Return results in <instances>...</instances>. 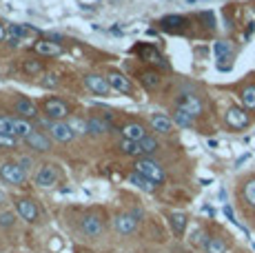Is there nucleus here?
Masks as SVG:
<instances>
[{
	"instance_id": "f257e3e1",
	"label": "nucleus",
	"mask_w": 255,
	"mask_h": 253,
	"mask_svg": "<svg viewBox=\"0 0 255 253\" xmlns=\"http://www.w3.org/2000/svg\"><path fill=\"white\" fill-rule=\"evenodd\" d=\"M0 178L7 184L20 187L27 180V173H24V167H20V162H2L0 164Z\"/></svg>"
},
{
	"instance_id": "f03ea898",
	"label": "nucleus",
	"mask_w": 255,
	"mask_h": 253,
	"mask_svg": "<svg viewBox=\"0 0 255 253\" xmlns=\"http://www.w3.org/2000/svg\"><path fill=\"white\" fill-rule=\"evenodd\" d=\"M135 171L142 173L144 178H149V180H153L155 184H160V182H164V169L160 167L155 160H149V158H140L138 162H135Z\"/></svg>"
},
{
	"instance_id": "7ed1b4c3",
	"label": "nucleus",
	"mask_w": 255,
	"mask_h": 253,
	"mask_svg": "<svg viewBox=\"0 0 255 253\" xmlns=\"http://www.w3.org/2000/svg\"><path fill=\"white\" fill-rule=\"evenodd\" d=\"M47 125H49V133H51V138L56 140V142H71V140L76 138L73 129L65 120H51V123L47 120Z\"/></svg>"
},
{
	"instance_id": "20e7f679",
	"label": "nucleus",
	"mask_w": 255,
	"mask_h": 253,
	"mask_svg": "<svg viewBox=\"0 0 255 253\" xmlns=\"http://www.w3.org/2000/svg\"><path fill=\"white\" fill-rule=\"evenodd\" d=\"M224 120H227V125L231 126V129H235V131L247 129L249 123H251V118H249V114H247L244 107H231V109L224 114Z\"/></svg>"
},
{
	"instance_id": "39448f33",
	"label": "nucleus",
	"mask_w": 255,
	"mask_h": 253,
	"mask_svg": "<svg viewBox=\"0 0 255 253\" xmlns=\"http://www.w3.org/2000/svg\"><path fill=\"white\" fill-rule=\"evenodd\" d=\"M80 229H82V233H85L87 238L96 240V238L102 236V231H105V225H102V220L98 216H87V218H82Z\"/></svg>"
},
{
	"instance_id": "423d86ee",
	"label": "nucleus",
	"mask_w": 255,
	"mask_h": 253,
	"mask_svg": "<svg viewBox=\"0 0 255 253\" xmlns=\"http://www.w3.org/2000/svg\"><path fill=\"white\" fill-rule=\"evenodd\" d=\"M85 85L89 87L96 96H109V91H111L109 80H107V78H102V76H98V74L85 76Z\"/></svg>"
},
{
	"instance_id": "0eeeda50",
	"label": "nucleus",
	"mask_w": 255,
	"mask_h": 253,
	"mask_svg": "<svg viewBox=\"0 0 255 253\" xmlns=\"http://www.w3.org/2000/svg\"><path fill=\"white\" fill-rule=\"evenodd\" d=\"M45 111H47V118H51V120H65L67 116H69V107H67V102H62L58 98L47 100Z\"/></svg>"
},
{
	"instance_id": "6e6552de",
	"label": "nucleus",
	"mask_w": 255,
	"mask_h": 253,
	"mask_svg": "<svg viewBox=\"0 0 255 253\" xmlns=\"http://www.w3.org/2000/svg\"><path fill=\"white\" fill-rule=\"evenodd\" d=\"M114 227L120 236H131V233L135 231V227H138V220H135L131 213H120V216H116Z\"/></svg>"
},
{
	"instance_id": "1a4fd4ad",
	"label": "nucleus",
	"mask_w": 255,
	"mask_h": 253,
	"mask_svg": "<svg viewBox=\"0 0 255 253\" xmlns=\"http://www.w3.org/2000/svg\"><path fill=\"white\" fill-rule=\"evenodd\" d=\"M56 182H58V173H56V169H53L51 164H45V167L38 169V173H36V184L38 187L47 189V187H53Z\"/></svg>"
},
{
	"instance_id": "9d476101",
	"label": "nucleus",
	"mask_w": 255,
	"mask_h": 253,
	"mask_svg": "<svg viewBox=\"0 0 255 253\" xmlns=\"http://www.w3.org/2000/svg\"><path fill=\"white\" fill-rule=\"evenodd\" d=\"M16 209H18V213H20L22 220H27V222H36L38 220V207H36V202L29 200V198H22V200H18L16 202Z\"/></svg>"
},
{
	"instance_id": "9b49d317",
	"label": "nucleus",
	"mask_w": 255,
	"mask_h": 253,
	"mask_svg": "<svg viewBox=\"0 0 255 253\" xmlns=\"http://www.w3.org/2000/svg\"><path fill=\"white\" fill-rule=\"evenodd\" d=\"M173 120L169 118V116H164V114H153L151 116V126H153L155 131H158V133H171V131H173Z\"/></svg>"
},
{
	"instance_id": "f8f14e48",
	"label": "nucleus",
	"mask_w": 255,
	"mask_h": 253,
	"mask_svg": "<svg viewBox=\"0 0 255 253\" xmlns=\"http://www.w3.org/2000/svg\"><path fill=\"white\" fill-rule=\"evenodd\" d=\"M107 80H109L111 89L120 91V94H129L131 91V82L127 80V76H122L120 71H111V74L107 76Z\"/></svg>"
},
{
	"instance_id": "ddd939ff",
	"label": "nucleus",
	"mask_w": 255,
	"mask_h": 253,
	"mask_svg": "<svg viewBox=\"0 0 255 253\" xmlns=\"http://www.w3.org/2000/svg\"><path fill=\"white\" fill-rule=\"evenodd\" d=\"M122 135H125L127 140H133V142H142L149 133H146V129L140 123H131V125H127L125 129H122Z\"/></svg>"
},
{
	"instance_id": "4468645a",
	"label": "nucleus",
	"mask_w": 255,
	"mask_h": 253,
	"mask_svg": "<svg viewBox=\"0 0 255 253\" xmlns=\"http://www.w3.org/2000/svg\"><path fill=\"white\" fill-rule=\"evenodd\" d=\"M24 142H27L29 147L33 149V151H49V149H51V144H49V138H47V135H42L40 131H33V133L29 135Z\"/></svg>"
},
{
	"instance_id": "2eb2a0df",
	"label": "nucleus",
	"mask_w": 255,
	"mask_h": 253,
	"mask_svg": "<svg viewBox=\"0 0 255 253\" xmlns=\"http://www.w3.org/2000/svg\"><path fill=\"white\" fill-rule=\"evenodd\" d=\"M129 182H131V184H135V187H138L140 191H144V193H153V191H155V187H158V184H155L153 180L144 178V176H142V173H138V171L131 173V176H129Z\"/></svg>"
},
{
	"instance_id": "dca6fc26",
	"label": "nucleus",
	"mask_w": 255,
	"mask_h": 253,
	"mask_svg": "<svg viewBox=\"0 0 255 253\" xmlns=\"http://www.w3.org/2000/svg\"><path fill=\"white\" fill-rule=\"evenodd\" d=\"M33 49H36L40 56H58V53L62 51V47L58 45V42L49 40V38H45V40H38L36 45H33Z\"/></svg>"
},
{
	"instance_id": "f3484780",
	"label": "nucleus",
	"mask_w": 255,
	"mask_h": 253,
	"mask_svg": "<svg viewBox=\"0 0 255 253\" xmlns=\"http://www.w3.org/2000/svg\"><path fill=\"white\" fill-rule=\"evenodd\" d=\"M178 107H182L184 111H189L193 118H198V116L202 114V102H200V98H195V96H184Z\"/></svg>"
},
{
	"instance_id": "a211bd4d",
	"label": "nucleus",
	"mask_w": 255,
	"mask_h": 253,
	"mask_svg": "<svg viewBox=\"0 0 255 253\" xmlns=\"http://www.w3.org/2000/svg\"><path fill=\"white\" fill-rule=\"evenodd\" d=\"M169 222H171V229H173L175 236H182L186 231V225H189V218H186L182 211H173L169 216Z\"/></svg>"
},
{
	"instance_id": "6ab92c4d",
	"label": "nucleus",
	"mask_w": 255,
	"mask_h": 253,
	"mask_svg": "<svg viewBox=\"0 0 255 253\" xmlns=\"http://www.w3.org/2000/svg\"><path fill=\"white\" fill-rule=\"evenodd\" d=\"M227 249H229L227 240H224V238H220V236H211L209 242L204 245V251H207V253H227Z\"/></svg>"
},
{
	"instance_id": "aec40b11",
	"label": "nucleus",
	"mask_w": 255,
	"mask_h": 253,
	"mask_svg": "<svg viewBox=\"0 0 255 253\" xmlns=\"http://www.w3.org/2000/svg\"><path fill=\"white\" fill-rule=\"evenodd\" d=\"M193 116L189 114V111H184L182 107H178V109L173 111V123L178 125V126H184V129H191L193 126Z\"/></svg>"
},
{
	"instance_id": "412c9836",
	"label": "nucleus",
	"mask_w": 255,
	"mask_h": 253,
	"mask_svg": "<svg viewBox=\"0 0 255 253\" xmlns=\"http://www.w3.org/2000/svg\"><path fill=\"white\" fill-rule=\"evenodd\" d=\"M16 114L24 116V118H33V116H36V105L27 98H20L16 102Z\"/></svg>"
},
{
	"instance_id": "4be33fe9",
	"label": "nucleus",
	"mask_w": 255,
	"mask_h": 253,
	"mask_svg": "<svg viewBox=\"0 0 255 253\" xmlns=\"http://www.w3.org/2000/svg\"><path fill=\"white\" fill-rule=\"evenodd\" d=\"M31 133H33V126L29 125L27 120H13V135H16V138L27 140Z\"/></svg>"
},
{
	"instance_id": "5701e85b",
	"label": "nucleus",
	"mask_w": 255,
	"mask_h": 253,
	"mask_svg": "<svg viewBox=\"0 0 255 253\" xmlns=\"http://www.w3.org/2000/svg\"><path fill=\"white\" fill-rule=\"evenodd\" d=\"M240 100H242V107L244 109H255V85H249L242 89V96H240Z\"/></svg>"
},
{
	"instance_id": "b1692460",
	"label": "nucleus",
	"mask_w": 255,
	"mask_h": 253,
	"mask_svg": "<svg viewBox=\"0 0 255 253\" xmlns=\"http://www.w3.org/2000/svg\"><path fill=\"white\" fill-rule=\"evenodd\" d=\"M120 151H122V153H127V155H135V158L144 155V153H142L140 142H133V140H127V138L120 142Z\"/></svg>"
},
{
	"instance_id": "393cba45",
	"label": "nucleus",
	"mask_w": 255,
	"mask_h": 253,
	"mask_svg": "<svg viewBox=\"0 0 255 253\" xmlns=\"http://www.w3.org/2000/svg\"><path fill=\"white\" fill-rule=\"evenodd\" d=\"M186 25V18L184 16H164L160 20V27L162 29H182Z\"/></svg>"
},
{
	"instance_id": "a878e982",
	"label": "nucleus",
	"mask_w": 255,
	"mask_h": 253,
	"mask_svg": "<svg viewBox=\"0 0 255 253\" xmlns=\"http://www.w3.org/2000/svg\"><path fill=\"white\" fill-rule=\"evenodd\" d=\"M87 123H89V133L91 135H102V133H107V131H109V123H107V120L89 118Z\"/></svg>"
},
{
	"instance_id": "bb28decb",
	"label": "nucleus",
	"mask_w": 255,
	"mask_h": 253,
	"mask_svg": "<svg viewBox=\"0 0 255 253\" xmlns=\"http://www.w3.org/2000/svg\"><path fill=\"white\" fill-rule=\"evenodd\" d=\"M140 82L146 87V89H155V87L160 85V74L158 71H144L140 78Z\"/></svg>"
},
{
	"instance_id": "cd10ccee",
	"label": "nucleus",
	"mask_w": 255,
	"mask_h": 253,
	"mask_svg": "<svg viewBox=\"0 0 255 253\" xmlns=\"http://www.w3.org/2000/svg\"><path fill=\"white\" fill-rule=\"evenodd\" d=\"M213 53H215V58H218V60H227V58L231 56V45H229V42H224V40L215 42V45H213Z\"/></svg>"
},
{
	"instance_id": "c85d7f7f",
	"label": "nucleus",
	"mask_w": 255,
	"mask_h": 253,
	"mask_svg": "<svg viewBox=\"0 0 255 253\" xmlns=\"http://www.w3.org/2000/svg\"><path fill=\"white\" fill-rule=\"evenodd\" d=\"M31 31H38V29H29V27H24V25H9V36L18 38V40L31 36Z\"/></svg>"
},
{
	"instance_id": "c756f323",
	"label": "nucleus",
	"mask_w": 255,
	"mask_h": 253,
	"mask_svg": "<svg viewBox=\"0 0 255 253\" xmlns=\"http://www.w3.org/2000/svg\"><path fill=\"white\" fill-rule=\"evenodd\" d=\"M69 123V126L73 129V133H89V123L87 120H82V118H71V120H67Z\"/></svg>"
},
{
	"instance_id": "7c9ffc66",
	"label": "nucleus",
	"mask_w": 255,
	"mask_h": 253,
	"mask_svg": "<svg viewBox=\"0 0 255 253\" xmlns=\"http://www.w3.org/2000/svg\"><path fill=\"white\" fill-rule=\"evenodd\" d=\"M140 147H142V153L144 155H151V153L158 151V140L151 138V135H146V138L140 142Z\"/></svg>"
},
{
	"instance_id": "2f4dec72",
	"label": "nucleus",
	"mask_w": 255,
	"mask_h": 253,
	"mask_svg": "<svg viewBox=\"0 0 255 253\" xmlns=\"http://www.w3.org/2000/svg\"><path fill=\"white\" fill-rule=\"evenodd\" d=\"M244 200H247L255 209V178L249 180V182L244 184Z\"/></svg>"
},
{
	"instance_id": "473e14b6",
	"label": "nucleus",
	"mask_w": 255,
	"mask_h": 253,
	"mask_svg": "<svg viewBox=\"0 0 255 253\" xmlns=\"http://www.w3.org/2000/svg\"><path fill=\"white\" fill-rule=\"evenodd\" d=\"M142 56H144L149 62H158V65L166 67V62L162 60V56H160V53L155 51V49H151V47H144V49H142Z\"/></svg>"
},
{
	"instance_id": "72a5a7b5",
	"label": "nucleus",
	"mask_w": 255,
	"mask_h": 253,
	"mask_svg": "<svg viewBox=\"0 0 255 253\" xmlns=\"http://www.w3.org/2000/svg\"><path fill=\"white\" fill-rule=\"evenodd\" d=\"M0 133H9L13 135V118H0Z\"/></svg>"
},
{
	"instance_id": "f704fd0d",
	"label": "nucleus",
	"mask_w": 255,
	"mask_h": 253,
	"mask_svg": "<svg viewBox=\"0 0 255 253\" xmlns=\"http://www.w3.org/2000/svg\"><path fill=\"white\" fill-rule=\"evenodd\" d=\"M18 138L16 135H9V133H0V147H16Z\"/></svg>"
},
{
	"instance_id": "c9c22d12",
	"label": "nucleus",
	"mask_w": 255,
	"mask_h": 253,
	"mask_svg": "<svg viewBox=\"0 0 255 253\" xmlns=\"http://www.w3.org/2000/svg\"><path fill=\"white\" fill-rule=\"evenodd\" d=\"M13 222H16L13 220V213H2V216H0V227H4V229L13 227Z\"/></svg>"
},
{
	"instance_id": "e433bc0d",
	"label": "nucleus",
	"mask_w": 255,
	"mask_h": 253,
	"mask_svg": "<svg viewBox=\"0 0 255 253\" xmlns=\"http://www.w3.org/2000/svg\"><path fill=\"white\" fill-rule=\"evenodd\" d=\"M200 18H202L204 22H207V27H215V18H213V13L204 11V13H200Z\"/></svg>"
},
{
	"instance_id": "4c0bfd02",
	"label": "nucleus",
	"mask_w": 255,
	"mask_h": 253,
	"mask_svg": "<svg viewBox=\"0 0 255 253\" xmlns=\"http://www.w3.org/2000/svg\"><path fill=\"white\" fill-rule=\"evenodd\" d=\"M24 71H29V74H38V71H40V65H38V62H24Z\"/></svg>"
},
{
	"instance_id": "58836bf2",
	"label": "nucleus",
	"mask_w": 255,
	"mask_h": 253,
	"mask_svg": "<svg viewBox=\"0 0 255 253\" xmlns=\"http://www.w3.org/2000/svg\"><path fill=\"white\" fill-rule=\"evenodd\" d=\"M224 216H227V218H229V220H231V222H233V225H238V220H235V216H233V209H231V207H229V204H227V207H224Z\"/></svg>"
},
{
	"instance_id": "ea45409f",
	"label": "nucleus",
	"mask_w": 255,
	"mask_h": 253,
	"mask_svg": "<svg viewBox=\"0 0 255 253\" xmlns=\"http://www.w3.org/2000/svg\"><path fill=\"white\" fill-rule=\"evenodd\" d=\"M42 85L45 87H56L58 82H56V76H47V80H42Z\"/></svg>"
},
{
	"instance_id": "a19ab883",
	"label": "nucleus",
	"mask_w": 255,
	"mask_h": 253,
	"mask_svg": "<svg viewBox=\"0 0 255 253\" xmlns=\"http://www.w3.org/2000/svg\"><path fill=\"white\" fill-rule=\"evenodd\" d=\"M9 45H11V47H18V45H20V40H18V38H13V36H9Z\"/></svg>"
},
{
	"instance_id": "79ce46f5",
	"label": "nucleus",
	"mask_w": 255,
	"mask_h": 253,
	"mask_svg": "<svg viewBox=\"0 0 255 253\" xmlns=\"http://www.w3.org/2000/svg\"><path fill=\"white\" fill-rule=\"evenodd\" d=\"M4 36H7V31H4V27H2V25H0V42H2V40H4Z\"/></svg>"
},
{
	"instance_id": "37998d69",
	"label": "nucleus",
	"mask_w": 255,
	"mask_h": 253,
	"mask_svg": "<svg viewBox=\"0 0 255 253\" xmlns=\"http://www.w3.org/2000/svg\"><path fill=\"white\" fill-rule=\"evenodd\" d=\"M193 2H200V0H189V4H193Z\"/></svg>"
}]
</instances>
